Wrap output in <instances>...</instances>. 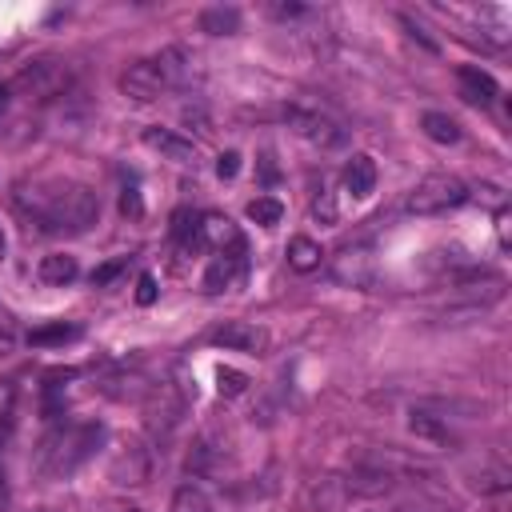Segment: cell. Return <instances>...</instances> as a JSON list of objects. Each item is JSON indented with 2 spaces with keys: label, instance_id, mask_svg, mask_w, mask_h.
<instances>
[{
  "label": "cell",
  "instance_id": "6da1fadb",
  "mask_svg": "<svg viewBox=\"0 0 512 512\" xmlns=\"http://www.w3.org/2000/svg\"><path fill=\"white\" fill-rule=\"evenodd\" d=\"M16 204L44 232H84L100 212L96 192L76 184V180H32V184H20L16 188Z\"/></svg>",
  "mask_w": 512,
  "mask_h": 512
},
{
  "label": "cell",
  "instance_id": "7a4b0ae2",
  "mask_svg": "<svg viewBox=\"0 0 512 512\" xmlns=\"http://www.w3.org/2000/svg\"><path fill=\"white\" fill-rule=\"evenodd\" d=\"M184 72H188V52L184 48H160L156 56H144V60H136V64L124 68L120 92L132 104H152L168 88H176L184 80Z\"/></svg>",
  "mask_w": 512,
  "mask_h": 512
},
{
  "label": "cell",
  "instance_id": "3957f363",
  "mask_svg": "<svg viewBox=\"0 0 512 512\" xmlns=\"http://www.w3.org/2000/svg\"><path fill=\"white\" fill-rule=\"evenodd\" d=\"M464 200H468V184H464L460 176H452V172H432V176H424V180L408 192L404 212H412V216H440V212H448V208H460Z\"/></svg>",
  "mask_w": 512,
  "mask_h": 512
},
{
  "label": "cell",
  "instance_id": "277c9868",
  "mask_svg": "<svg viewBox=\"0 0 512 512\" xmlns=\"http://www.w3.org/2000/svg\"><path fill=\"white\" fill-rule=\"evenodd\" d=\"M104 440V424H76V428H64L56 440H48L44 456H48V472L52 476H68L76 472Z\"/></svg>",
  "mask_w": 512,
  "mask_h": 512
},
{
  "label": "cell",
  "instance_id": "5b68a950",
  "mask_svg": "<svg viewBox=\"0 0 512 512\" xmlns=\"http://www.w3.org/2000/svg\"><path fill=\"white\" fill-rule=\"evenodd\" d=\"M68 84H72V72H68V64H64V60H52V56H44V60H32V64H24V68L12 76L8 92L24 96V100H52V96H60Z\"/></svg>",
  "mask_w": 512,
  "mask_h": 512
},
{
  "label": "cell",
  "instance_id": "8992f818",
  "mask_svg": "<svg viewBox=\"0 0 512 512\" xmlns=\"http://www.w3.org/2000/svg\"><path fill=\"white\" fill-rule=\"evenodd\" d=\"M284 120H288V128L300 136V140H308V144H316V148H336L340 140H344V128L336 124V120H328V116H320V112H312V108H284Z\"/></svg>",
  "mask_w": 512,
  "mask_h": 512
},
{
  "label": "cell",
  "instance_id": "52a82bcc",
  "mask_svg": "<svg viewBox=\"0 0 512 512\" xmlns=\"http://www.w3.org/2000/svg\"><path fill=\"white\" fill-rule=\"evenodd\" d=\"M208 344L216 348H228V352H260L268 344V332L248 324V320H224L208 332Z\"/></svg>",
  "mask_w": 512,
  "mask_h": 512
},
{
  "label": "cell",
  "instance_id": "ba28073f",
  "mask_svg": "<svg viewBox=\"0 0 512 512\" xmlns=\"http://www.w3.org/2000/svg\"><path fill=\"white\" fill-rule=\"evenodd\" d=\"M340 484L348 496H384V492H392L396 476L384 464H356L348 476H340Z\"/></svg>",
  "mask_w": 512,
  "mask_h": 512
},
{
  "label": "cell",
  "instance_id": "9c48e42d",
  "mask_svg": "<svg viewBox=\"0 0 512 512\" xmlns=\"http://www.w3.org/2000/svg\"><path fill=\"white\" fill-rule=\"evenodd\" d=\"M140 140H144L152 152H160L164 160H172V164H192V160H196V144L184 140V136H176L172 128H144Z\"/></svg>",
  "mask_w": 512,
  "mask_h": 512
},
{
  "label": "cell",
  "instance_id": "30bf717a",
  "mask_svg": "<svg viewBox=\"0 0 512 512\" xmlns=\"http://www.w3.org/2000/svg\"><path fill=\"white\" fill-rule=\"evenodd\" d=\"M456 84H460V96L468 100V104H492L496 100V80L484 72V68H476V64H460L456 68Z\"/></svg>",
  "mask_w": 512,
  "mask_h": 512
},
{
  "label": "cell",
  "instance_id": "8fae6325",
  "mask_svg": "<svg viewBox=\"0 0 512 512\" xmlns=\"http://www.w3.org/2000/svg\"><path fill=\"white\" fill-rule=\"evenodd\" d=\"M344 188H348L356 200H364V196L376 192V164H372V156L356 152V156L344 164Z\"/></svg>",
  "mask_w": 512,
  "mask_h": 512
},
{
  "label": "cell",
  "instance_id": "7c38bea8",
  "mask_svg": "<svg viewBox=\"0 0 512 512\" xmlns=\"http://www.w3.org/2000/svg\"><path fill=\"white\" fill-rule=\"evenodd\" d=\"M240 252H244V248H236V252H216V260H212L208 272H204V292H224V288L236 284V276H240Z\"/></svg>",
  "mask_w": 512,
  "mask_h": 512
},
{
  "label": "cell",
  "instance_id": "4fadbf2b",
  "mask_svg": "<svg viewBox=\"0 0 512 512\" xmlns=\"http://www.w3.org/2000/svg\"><path fill=\"white\" fill-rule=\"evenodd\" d=\"M408 428H412L420 440H432V444H456V432L448 428V420L436 416V412H428V408H412Z\"/></svg>",
  "mask_w": 512,
  "mask_h": 512
},
{
  "label": "cell",
  "instance_id": "5bb4252c",
  "mask_svg": "<svg viewBox=\"0 0 512 512\" xmlns=\"http://www.w3.org/2000/svg\"><path fill=\"white\" fill-rule=\"evenodd\" d=\"M472 476H476L472 488H476L480 496H496V492H508V488H512V472H508V464H500V460H480V468H476Z\"/></svg>",
  "mask_w": 512,
  "mask_h": 512
},
{
  "label": "cell",
  "instance_id": "9a60e30c",
  "mask_svg": "<svg viewBox=\"0 0 512 512\" xmlns=\"http://www.w3.org/2000/svg\"><path fill=\"white\" fill-rule=\"evenodd\" d=\"M200 32H208V36H232V32H240V8H232V4L204 8L200 12Z\"/></svg>",
  "mask_w": 512,
  "mask_h": 512
},
{
  "label": "cell",
  "instance_id": "2e32d148",
  "mask_svg": "<svg viewBox=\"0 0 512 512\" xmlns=\"http://www.w3.org/2000/svg\"><path fill=\"white\" fill-rule=\"evenodd\" d=\"M200 240L216 244L220 252H224V244H228V252L244 248V240H240V232H236V224H232L228 216H204V220H200Z\"/></svg>",
  "mask_w": 512,
  "mask_h": 512
},
{
  "label": "cell",
  "instance_id": "e0dca14e",
  "mask_svg": "<svg viewBox=\"0 0 512 512\" xmlns=\"http://www.w3.org/2000/svg\"><path fill=\"white\" fill-rule=\"evenodd\" d=\"M112 480H116V484H144V480H148V456L132 444L128 452L116 456V464H112Z\"/></svg>",
  "mask_w": 512,
  "mask_h": 512
},
{
  "label": "cell",
  "instance_id": "ac0fdd59",
  "mask_svg": "<svg viewBox=\"0 0 512 512\" xmlns=\"http://www.w3.org/2000/svg\"><path fill=\"white\" fill-rule=\"evenodd\" d=\"M76 272H80V268H76V256H68V252H52V256H44L40 268H36V276H40L44 284H56V288H60V284H72Z\"/></svg>",
  "mask_w": 512,
  "mask_h": 512
},
{
  "label": "cell",
  "instance_id": "d6986e66",
  "mask_svg": "<svg viewBox=\"0 0 512 512\" xmlns=\"http://www.w3.org/2000/svg\"><path fill=\"white\" fill-rule=\"evenodd\" d=\"M168 512H216L212 508V496L200 488V484H180L176 492H172V504H168Z\"/></svg>",
  "mask_w": 512,
  "mask_h": 512
},
{
  "label": "cell",
  "instance_id": "ffe728a7",
  "mask_svg": "<svg viewBox=\"0 0 512 512\" xmlns=\"http://www.w3.org/2000/svg\"><path fill=\"white\" fill-rule=\"evenodd\" d=\"M420 128H424V136L436 140V144H456V140H460V124H456L448 112H424V116H420Z\"/></svg>",
  "mask_w": 512,
  "mask_h": 512
},
{
  "label": "cell",
  "instance_id": "44dd1931",
  "mask_svg": "<svg viewBox=\"0 0 512 512\" xmlns=\"http://www.w3.org/2000/svg\"><path fill=\"white\" fill-rule=\"evenodd\" d=\"M320 244L312 240V236H292L288 240V264L296 268V272H312V268H320Z\"/></svg>",
  "mask_w": 512,
  "mask_h": 512
},
{
  "label": "cell",
  "instance_id": "7402d4cb",
  "mask_svg": "<svg viewBox=\"0 0 512 512\" xmlns=\"http://www.w3.org/2000/svg\"><path fill=\"white\" fill-rule=\"evenodd\" d=\"M76 336H80V324H64V320H56V324L32 328V332H28V344L44 348V344H68V340H76Z\"/></svg>",
  "mask_w": 512,
  "mask_h": 512
},
{
  "label": "cell",
  "instance_id": "603a6c76",
  "mask_svg": "<svg viewBox=\"0 0 512 512\" xmlns=\"http://www.w3.org/2000/svg\"><path fill=\"white\" fill-rule=\"evenodd\" d=\"M280 216H284V204H280L276 196H256V200L248 204V220H256V224H264V228H272V224H280Z\"/></svg>",
  "mask_w": 512,
  "mask_h": 512
},
{
  "label": "cell",
  "instance_id": "cb8c5ba5",
  "mask_svg": "<svg viewBox=\"0 0 512 512\" xmlns=\"http://www.w3.org/2000/svg\"><path fill=\"white\" fill-rule=\"evenodd\" d=\"M336 276L340 280H352V284H364L368 280V256L364 252H344L336 260Z\"/></svg>",
  "mask_w": 512,
  "mask_h": 512
},
{
  "label": "cell",
  "instance_id": "d4e9b609",
  "mask_svg": "<svg viewBox=\"0 0 512 512\" xmlns=\"http://www.w3.org/2000/svg\"><path fill=\"white\" fill-rule=\"evenodd\" d=\"M216 388H220V396H240L248 388V376L236 372V368H220L216 372Z\"/></svg>",
  "mask_w": 512,
  "mask_h": 512
},
{
  "label": "cell",
  "instance_id": "484cf974",
  "mask_svg": "<svg viewBox=\"0 0 512 512\" xmlns=\"http://www.w3.org/2000/svg\"><path fill=\"white\" fill-rule=\"evenodd\" d=\"M124 268H128V256H116V260H108V264L92 268V288H104V284H108V280H116Z\"/></svg>",
  "mask_w": 512,
  "mask_h": 512
},
{
  "label": "cell",
  "instance_id": "4316f807",
  "mask_svg": "<svg viewBox=\"0 0 512 512\" xmlns=\"http://www.w3.org/2000/svg\"><path fill=\"white\" fill-rule=\"evenodd\" d=\"M312 216H316L320 224H336V200H332V192H320V196L312 200Z\"/></svg>",
  "mask_w": 512,
  "mask_h": 512
},
{
  "label": "cell",
  "instance_id": "83f0119b",
  "mask_svg": "<svg viewBox=\"0 0 512 512\" xmlns=\"http://www.w3.org/2000/svg\"><path fill=\"white\" fill-rule=\"evenodd\" d=\"M236 172H240V152H220L216 156V176L220 180H232Z\"/></svg>",
  "mask_w": 512,
  "mask_h": 512
},
{
  "label": "cell",
  "instance_id": "f1b7e54d",
  "mask_svg": "<svg viewBox=\"0 0 512 512\" xmlns=\"http://www.w3.org/2000/svg\"><path fill=\"white\" fill-rule=\"evenodd\" d=\"M120 208H124V212H132V216H140V212H144V204H140V192H136L132 184H124V192H120Z\"/></svg>",
  "mask_w": 512,
  "mask_h": 512
},
{
  "label": "cell",
  "instance_id": "f546056e",
  "mask_svg": "<svg viewBox=\"0 0 512 512\" xmlns=\"http://www.w3.org/2000/svg\"><path fill=\"white\" fill-rule=\"evenodd\" d=\"M400 20H404V28H408V36H412V40H420L428 52H436V40H428V36H424V28H420L412 16H400Z\"/></svg>",
  "mask_w": 512,
  "mask_h": 512
},
{
  "label": "cell",
  "instance_id": "4dcf8cb0",
  "mask_svg": "<svg viewBox=\"0 0 512 512\" xmlns=\"http://www.w3.org/2000/svg\"><path fill=\"white\" fill-rule=\"evenodd\" d=\"M156 292H160V288H156V280H152V276H140V284H136V300H140V304H152V300H156Z\"/></svg>",
  "mask_w": 512,
  "mask_h": 512
},
{
  "label": "cell",
  "instance_id": "1f68e13d",
  "mask_svg": "<svg viewBox=\"0 0 512 512\" xmlns=\"http://www.w3.org/2000/svg\"><path fill=\"white\" fill-rule=\"evenodd\" d=\"M276 20H292V16H304V4H272L268 8Z\"/></svg>",
  "mask_w": 512,
  "mask_h": 512
},
{
  "label": "cell",
  "instance_id": "d6a6232c",
  "mask_svg": "<svg viewBox=\"0 0 512 512\" xmlns=\"http://www.w3.org/2000/svg\"><path fill=\"white\" fill-rule=\"evenodd\" d=\"M96 512H140V508H136L132 500H100Z\"/></svg>",
  "mask_w": 512,
  "mask_h": 512
},
{
  "label": "cell",
  "instance_id": "836d02e7",
  "mask_svg": "<svg viewBox=\"0 0 512 512\" xmlns=\"http://www.w3.org/2000/svg\"><path fill=\"white\" fill-rule=\"evenodd\" d=\"M12 344H16V340H12L8 332H0V356H4V352H12Z\"/></svg>",
  "mask_w": 512,
  "mask_h": 512
},
{
  "label": "cell",
  "instance_id": "e575fe53",
  "mask_svg": "<svg viewBox=\"0 0 512 512\" xmlns=\"http://www.w3.org/2000/svg\"><path fill=\"white\" fill-rule=\"evenodd\" d=\"M0 500H4V468H0Z\"/></svg>",
  "mask_w": 512,
  "mask_h": 512
},
{
  "label": "cell",
  "instance_id": "d590c367",
  "mask_svg": "<svg viewBox=\"0 0 512 512\" xmlns=\"http://www.w3.org/2000/svg\"><path fill=\"white\" fill-rule=\"evenodd\" d=\"M0 256H4V232H0Z\"/></svg>",
  "mask_w": 512,
  "mask_h": 512
}]
</instances>
